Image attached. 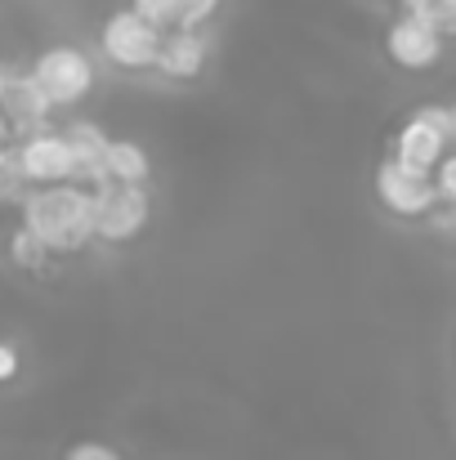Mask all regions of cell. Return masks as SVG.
I'll return each instance as SVG.
<instances>
[{"label": "cell", "mask_w": 456, "mask_h": 460, "mask_svg": "<svg viewBox=\"0 0 456 460\" xmlns=\"http://www.w3.org/2000/svg\"><path fill=\"white\" fill-rule=\"evenodd\" d=\"M31 76L40 81V90L54 99V108H72L90 94L94 85V63L76 49V45H49L45 54H36Z\"/></svg>", "instance_id": "277c9868"}, {"label": "cell", "mask_w": 456, "mask_h": 460, "mask_svg": "<svg viewBox=\"0 0 456 460\" xmlns=\"http://www.w3.org/2000/svg\"><path fill=\"white\" fill-rule=\"evenodd\" d=\"M9 255H13V264H18V269L36 273V269H40V264H45L54 251H49V246H45V242H40L31 228H22V224H18V233L9 237Z\"/></svg>", "instance_id": "4fadbf2b"}, {"label": "cell", "mask_w": 456, "mask_h": 460, "mask_svg": "<svg viewBox=\"0 0 456 460\" xmlns=\"http://www.w3.org/2000/svg\"><path fill=\"white\" fill-rule=\"evenodd\" d=\"M376 197H380V206L389 210V215H398V219H421V215H430L434 206H439V179H434V170H416V165H407L403 156H389L380 170H376Z\"/></svg>", "instance_id": "7a4b0ae2"}, {"label": "cell", "mask_w": 456, "mask_h": 460, "mask_svg": "<svg viewBox=\"0 0 456 460\" xmlns=\"http://www.w3.org/2000/svg\"><path fill=\"white\" fill-rule=\"evenodd\" d=\"M18 153H22L31 188L36 183H67V179H76V153H72L67 130H54V126L31 130V135H22Z\"/></svg>", "instance_id": "ba28073f"}, {"label": "cell", "mask_w": 456, "mask_h": 460, "mask_svg": "<svg viewBox=\"0 0 456 460\" xmlns=\"http://www.w3.org/2000/svg\"><path fill=\"white\" fill-rule=\"evenodd\" d=\"M13 371H18V349L0 344V380H13Z\"/></svg>", "instance_id": "ac0fdd59"}, {"label": "cell", "mask_w": 456, "mask_h": 460, "mask_svg": "<svg viewBox=\"0 0 456 460\" xmlns=\"http://www.w3.org/2000/svg\"><path fill=\"white\" fill-rule=\"evenodd\" d=\"M103 54L117 63V67H130V72H139V67H156V54H161V40H165V31L161 27H152L148 18L130 4V9H117L108 22H103Z\"/></svg>", "instance_id": "3957f363"}, {"label": "cell", "mask_w": 456, "mask_h": 460, "mask_svg": "<svg viewBox=\"0 0 456 460\" xmlns=\"http://www.w3.org/2000/svg\"><path fill=\"white\" fill-rule=\"evenodd\" d=\"M18 206H22V228H31L54 255H72L90 237H99V201L76 179L36 183V192L22 197Z\"/></svg>", "instance_id": "6da1fadb"}, {"label": "cell", "mask_w": 456, "mask_h": 460, "mask_svg": "<svg viewBox=\"0 0 456 460\" xmlns=\"http://www.w3.org/2000/svg\"><path fill=\"white\" fill-rule=\"evenodd\" d=\"M148 153L135 139H112V153H108V179L112 183H148Z\"/></svg>", "instance_id": "7c38bea8"}, {"label": "cell", "mask_w": 456, "mask_h": 460, "mask_svg": "<svg viewBox=\"0 0 456 460\" xmlns=\"http://www.w3.org/2000/svg\"><path fill=\"white\" fill-rule=\"evenodd\" d=\"M434 179H439V192H443V201H452V206H456V153L439 161Z\"/></svg>", "instance_id": "2e32d148"}, {"label": "cell", "mask_w": 456, "mask_h": 460, "mask_svg": "<svg viewBox=\"0 0 456 460\" xmlns=\"http://www.w3.org/2000/svg\"><path fill=\"white\" fill-rule=\"evenodd\" d=\"M452 233H456V219H452Z\"/></svg>", "instance_id": "ffe728a7"}, {"label": "cell", "mask_w": 456, "mask_h": 460, "mask_svg": "<svg viewBox=\"0 0 456 460\" xmlns=\"http://www.w3.org/2000/svg\"><path fill=\"white\" fill-rule=\"evenodd\" d=\"M67 460H121L108 443H76L72 452H67Z\"/></svg>", "instance_id": "e0dca14e"}, {"label": "cell", "mask_w": 456, "mask_h": 460, "mask_svg": "<svg viewBox=\"0 0 456 460\" xmlns=\"http://www.w3.org/2000/svg\"><path fill=\"white\" fill-rule=\"evenodd\" d=\"M201 67H206V40H201V31L197 27L165 31L161 54H156V72L170 76V81H192Z\"/></svg>", "instance_id": "30bf717a"}, {"label": "cell", "mask_w": 456, "mask_h": 460, "mask_svg": "<svg viewBox=\"0 0 456 460\" xmlns=\"http://www.w3.org/2000/svg\"><path fill=\"white\" fill-rule=\"evenodd\" d=\"M99 201V237L103 242H130L148 228V192L144 183H103L94 188Z\"/></svg>", "instance_id": "8992f818"}, {"label": "cell", "mask_w": 456, "mask_h": 460, "mask_svg": "<svg viewBox=\"0 0 456 460\" xmlns=\"http://www.w3.org/2000/svg\"><path fill=\"white\" fill-rule=\"evenodd\" d=\"M67 139H72V153H76V183H112L108 179V153H112V139L94 126V121H72L67 126Z\"/></svg>", "instance_id": "8fae6325"}, {"label": "cell", "mask_w": 456, "mask_h": 460, "mask_svg": "<svg viewBox=\"0 0 456 460\" xmlns=\"http://www.w3.org/2000/svg\"><path fill=\"white\" fill-rule=\"evenodd\" d=\"M130 4L148 18L152 27H161V31L183 27V9H179V0H130Z\"/></svg>", "instance_id": "5bb4252c"}, {"label": "cell", "mask_w": 456, "mask_h": 460, "mask_svg": "<svg viewBox=\"0 0 456 460\" xmlns=\"http://www.w3.org/2000/svg\"><path fill=\"white\" fill-rule=\"evenodd\" d=\"M385 54H389L403 72H430V67L439 63V54H443V31H439L430 18H421L416 9H407V13L385 31Z\"/></svg>", "instance_id": "52a82bcc"}, {"label": "cell", "mask_w": 456, "mask_h": 460, "mask_svg": "<svg viewBox=\"0 0 456 460\" xmlns=\"http://www.w3.org/2000/svg\"><path fill=\"white\" fill-rule=\"evenodd\" d=\"M0 103H4V121L9 130L18 135H31V130H45L49 126V112H54V99L40 90V81L27 72H13L4 67V81H0Z\"/></svg>", "instance_id": "9c48e42d"}, {"label": "cell", "mask_w": 456, "mask_h": 460, "mask_svg": "<svg viewBox=\"0 0 456 460\" xmlns=\"http://www.w3.org/2000/svg\"><path fill=\"white\" fill-rule=\"evenodd\" d=\"M452 144V108H416L412 121L398 130L394 139V156H403L416 170H439V161L448 156Z\"/></svg>", "instance_id": "5b68a950"}, {"label": "cell", "mask_w": 456, "mask_h": 460, "mask_svg": "<svg viewBox=\"0 0 456 460\" xmlns=\"http://www.w3.org/2000/svg\"><path fill=\"white\" fill-rule=\"evenodd\" d=\"M179 9H183V27H201L219 9V0H179Z\"/></svg>", "instance_id": "9a60e30c"}, {"label": "cell", "mask_w": 456, "mask_h": 460, "mask_svg": "<svg viewBox=\"0 0 456 460\" xmlns=\"http://www.w3.org/2000/svg\"><path fill=\"white\" fill-rule=\"evenodd\" d=\"M452 144H456V103H452Z\"/></svg>", "instance_id": "d6986e66"}]
</instances>
